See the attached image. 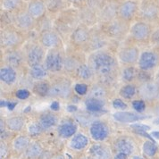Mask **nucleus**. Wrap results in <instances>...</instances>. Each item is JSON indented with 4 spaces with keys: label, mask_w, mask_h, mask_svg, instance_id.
Instances as JSON below:
<instances>
[{
    "label": "nucleus",
    "mask_w": 159,
    "mask_h": 159,
    "mask_svg": "<svg viewBox=\"0 0 159 159\" xmlns=\"http://www.w3.org/2000/svg\"><path fill=\"white\" fill-rule=\"evenodd\" d=\"M119 94L121 95L123 98L130 99L136 95V87L132 84H126L121 88Z\"/></svg>",
    "instance_id": "4c0bfd02"
},
{
    "label": "nucleus",
    "mask_w": 159,
    "mask_h": 159,
    "mask_svg": "<svg viewBox=\"0 0 159 159\" xmlns=\"http://www.w3.org/2000/svg\"><path fill=\"white\" fill-rule=\"evenodd\" d=\"M127 155L124 154V153H121V152H118L116 155L115 158L114 159H127Z\"/></svg>",
    "instance_id": "603ef678"
},
{
    "label": "nucleus",
    "mask_w": 159,
    "mask_h": 159,
    "mask_svg": "<svg viewBox=\"0 0 159 159\" xmlns=\"http://www.w3.org/2000/svg\"><path fill=\"white\" fill-rule=\"evenodd\" d=\"M89 132L91 137L97 141H102L106 139L109 134L107 125L102 122H94L89 127Z\"/></svg>",
    "instance_id": "a211bd4d"
},
{
    "label": "nucleus",
    "mask_w": 159,
    "mask_h": 159,
    "mask_svg": "<svg viewBox=\"0 0 159 159\" xmlns=\"http://www.w3.org/2000/svg\"><path fill=\"white\" fill-rule=\"evenodd\" d=\"M139 48L135 46H128L122 48L119 51L118 58L120 62H122L123 65H135L139 62Z\"/></svg>",
    "instance_id": "2eb2a0df"
},
{
    "label": "nucleus",
    "mask_w": 159,
    "mask_h": 159,
    "mask_svg": "<svg viewBox=\"0 0 159 159\" xmlns=\"http://www.w3.org/2000/svg\"><path fill=\"white\" fill-rule=\"evenodd\" d=\"M130 128L134 130V132H137V131H148V130H150L149 126L145 125V124H140V123L132 124V125H130Z\"/></svg>",
    "instance_id": "49530a36"
},
{
    "label": "nucleus",
    "mask_w": 159,
    "mask_h": 159,
    "mask_svg": "<svg viewBox=\"0 0 159 159\" xmlns=\"http://www.w3.org/2000/svg\"><path fill=\"white\" fill-rule=\"evenodd\" d=\"M88 64L99 80V84L107 86L115 82L117 62L110 53L104 50L92 52L89 57Z\"/></svg>",
    "instance_id": "f257e3e1"
},
{
    "label": "nucleus",
    "mask_w": 159,
    "mask_h": 159,
    "mask_svg": "<svg viewBox=\"0 0 159 159\" xmlns=\"http://www.w3.org/2000/svg\"><path fill=\"white\" fill-rule=\"evenodd\" d=\"M72 95V84L67 79H61L50 85L48 97L66 99Z\"/></svg>",
    "instance_id": "1a4fd4ad"
},
{
    "label": "nucleus",
    "mask_w": 159,
    "mask_h": 159,
    "mask_svg": "<svg viewBox=\"0 0 159 159\" xmlns=\"http://www.w3.org/2000/svg\"><path fill=\"white\" fill-rule=\"evenodd\" d=\"M23 42L22 31L19 30L15 26H7L2 29L0 33L1 48L6 51L15 49Z\"/></svg>",
    "instance_id": "f03ea898"
},
{
    "label": "nucleus",
    "mask_w": 159,
    "mask_h": 159,
    "mask_svg": "<svg viewBox=\"0 0 159 159\" xmlns=\"http://www.w3.org/2000/svg\"><path fill=\"white\" fill-rule=\"evenodd\" d=\"M42 153V148L38 142H33L29 145L25 150V157L29 159H35L39 157Z\"/></svg>",
    "instance_id": "72a5a7b5"
},
{
    "label": "nucleus",
    "mask_w": 159,
    "mask_h": 159,
    "mask_svg": "<svg viewBox=\"0 0 159 159\" xmlns=\"http://www.w3.org/2000/svg\"><path fill=\"white\" fill-rule=\"evenodd\" d=\"M150 41L153 44H155L157 46H159V28L152 32Z\"/></svg>",
    "instance_id": "09e8293b"
},
{
    "label": "nucleus",
    "mask_w": 159,
    "mask_h": 159,
    "mask_svg": "<svg viewBox=\"0 0 159 159\" xmlns=\"http://www.w3.org/2000/svg\"><path fill=\"white\" fill-rule=\"evenodd\" d=\"M5 122H3V120L1 119V133H3V131H5Z\"/></svg>",
    "instance_id": "4d7b16f0"
},
{
    "label": "nucleus",
    "mask_w": 159,
    "mask_h": 159,
    "mask_svg": "<svg viewBox=\"0 0 159 159\" xmlns=\"http://www.w3.org/2000/svg\"><path fill=\"white\" fill-rule=\"evenodd\" d=\"M46 57L45 48L39 43L29 45L25 52V59L30 67L37 65H41Z\"/></svg>",
    "instance_id": "6e6552de"
},
{
    "label": "nucleus",
    "mask_w": 159,
    "mask_h": 159,
    "mask_svg": "<svg viewBox=\"0 0 159 159\" xmlns=\"http://www.w3.org/2000/svg\"><path fill=\"white\" fill-rule=\"evenodd\" d=\"M89 98L106 101L107 98V89H106L105 86H103L101 84H95V85H93L92 87L89 89Z\"/></svg>",
    "instance_id": "c85d7f7f"
},
{
    "label": "nucleus",
    "mask_w": 159,
    "mask_h": 159,
    "mask_svg": "<svg viewBox=\"0 0 159 159\" xmlns=\"http://www.w3.org/2000/svg\"><path fill=\"white\" fill-rule=\"evenodd\" d=\"M139 4L135 0H124L118 5L117 18L130 23L139 14Z\"/></svg>",
    "instance_id": "7ed1b4c3"
},
{
    "label": "nucleus",
    "mask_w": 159,
    "mask_h": 159,
    "mask_svg": "<svg viewBox=\"0 0 159 159\" xmlns=\"http://www.w3.org/2000/svg\"><path fill=\"white\" fill-rule=\"evenodd\" d=\"M67 111L70 112V113H74V112L77 111V107H75V106H73V105H69V106L67 107Z\"/></svg>",
    "instance_id": "864d4df0"
},
{
    "label": "nucleus",
    "mask_w": 159,
    "mask_h": 159,
    "mask_svg": "<svg viewBox=\"0 0 159 159\" xmlns=\"http://www.w3.org/2000/svg\"><path fill=\"white\" fill-rule=\"evenodd\" d=\"M57 123V116L52 113H45L43 115H41L38 120V123L42 130L50 129L52 127L56 126Z\"/></svg>",
    "instance_id": "393cba45"
},
{
    "label": "nucleus",
    "mask_w": 159,
    "mask_h": 159,
    "mask_svg": "<svg viewBox=\"0 0 159 159\" xmlns=\"http://www.w3.org/2000/svg\"><path fill=\"white\" fill-rule=\"evenodd\" d=\"M157 78H158V81H159V73H158V77H157Z\"/></svg>",
    "instance_id": "0e129e2a"
},
{
    "label": "nucleus",
    "mask_w": 159,
    "mask_h": 159,
    "mask_svg": "<svg viewBox=\"0 0 159 159\" xmlns=\"http://www.w3.org/2000/svg\"><path fill=\"white\" fill-rule=\"evenodd\" d=\"M118 5L115 2H109L107 5H106L104 7L100 10L99 14V18L102 21L108 23L111 21L115 20L117 18V8Z\"/></svg>",
    "instance_id": "aec40b11"
},
{
    "label": "nucleus",
    "mask_w": 159,
    "mask_h": 159,
    "mask_svg": "<svg viewBox=\"0 0 159 159\" xmlns=\"http://www.w3.org/2000/svg\"><path fill=\"white\" fill-rule=\"evenodd\" d=\"M88 144H89L88 138L81 133L73 136L70 141V147L74 150H82L87 147Z\"/></svg>",
    "instance_id": "c756f323"
},
{
    "label": "nucleus",
    "mask_w": 159,
    "mask_h": 159,
    "mask_svg": "<svg viewBox=\"0 0 159 159\" xmlns=\"http://www.w3.org/2000/svg\"><path fill=\"white\" fill-rule=\"evenodd\" d=\"M104 106H105V101L99 100V99H96V98H88L86 101H85L86 109L89 113L100 112L104 108Z\"/></svg>",
    "instance_id": "7c9ffc66"
},
{
    "label": "nucleus",
    "mask_w": 159,
    "mask_h": 159,
    "mask_svg": "<svg viewBox=\"0 0 159 159\" xmlns=\"http://www.w3.org/2000/svg\"><path fill=\"white\" fill-rule=\"evenodd\" d=\"M130 23L116 18L115 20L107 23L105 33L107 36L115 39H122L130 32Z\"/></svg>",
    "instance_id": "20e7f679"
},
{
    "label": "nucleus",
    "mask_w": 159,
    "mask_h": 159,
    "mask_svg": "<svg viewBox=\"0 0 159 159\" xmlns=\"http://www.w3.org/2000/svg\"><path fill=\"white\" fill-rule=\"evenodd\" d=\"M52 159H65V158H64V157H63V156H61V155H58V156H56L55 157H53Z\"/></svg>",
    "instance_id": "13d9d810"
},
{
    "label": "nucleus",
    "mask_w": 159,
    "mask_h": 159,
    "mask_svg": "<svg viewBox=\"0 0 159 159\" xmlns=\"http://www.w3.org/2000/svg\"><path fill=\"white\" fill-rule=\"evenodd\" d=\"M159 63L158 55L153 50L143 51L139 59V67L141 71L149 72L154 70Z\"/></svg>",
    "instance_id": "f8f14e48"
},
{
    "label": "nucleus",
    "mask_w": 159,
    "mask_h": 159,
    "mask_svg": "<svg viewBox=\"0 0 159 159\" xmlns=\"http://www.w3.org/2000/svg\"><path fill=\"white\" fill-rule=\"evenodd\" d=\"M3 59H4V62L6 63V65L11 66L13 68H16L22 65L25 59V56L21 51L13 49V50L6 51Z\"/></svg>",
    "instance_id": "f3484780"
},
{
    "label": "nucleus",
    "mask_w": 159,
    "mask_h": 159,
    "mask_svg": "<svg viewBox=\"0 0 159 159\" xmlns=\"http://www.w3.org/2000/svg\"><path fill=\"white\" fill-rule=\"evenodd\" d=\"M143 152L148 157H154L157 152V147L152 140H148L143 144Z\"/></svg>",
    "instance_id": "58836bf2"
},
{
    "label": "nucleus",
    "mask_w": 159,
    "mask_h": 159,
    "mask_svg": "<svg viewBox=\"0 0 159 159\" xmlns=\"http://www.w3.org/2000/svg\"><path fill=\"white\" fill-rule=\"evenodd\" d=\"M32 89H33V92L37 96L47 97V96H48V93H49L50 85H49V83H48L44 80H39L33 85Z\"/></svg>",
    "instance_id": "473e14b6"
},
{
    "label": "nucleus",
    "mask_w": 159,
    "mask_h": 159,
    "mask_svg": "<svg viewBox=\"0 0 159 159\" xmlns=\"http://www.w3.org/2000/svg\"><path fill=\"white\" fill-rule=\"evenodd\" d=\"M152 32L150 23L144 21L134 22L130 29V36L138 42H147L148 40H150Z\"/></svg>",
    "instance_id": "423d86ee"
},
{
    "label": "nucleus",
    "mask_w": 159,
    "mask_h": 159,
    "mask_svg": "<svg viewBox=\"0 0 159 159\" xmlns=\"http://www.w3.org/2000/svg\"><path fill=\"white\" fill-rule=\"evenodd\" d=\"M29 73L32 79L37 80L38 81L44 80L48 76V71L42 64L30 67Z\"/></svg>",
    "instance_id": "cd10ccee"
},
{
    "label": "nucleus",
    "mask_w": 159,
    "mask_h": 159,
    "mask_svg": "<svg viewBox=\"0 0 159 159\" xmlns=\"http://www.w3.org/2000/svg\"><path fill=\"white\" fill-rule=\"evenodd\" d=\"M75 75L80 80H90L95 76V72L89 64H80L75 70Z\"/></svg>",
    "instance_id": "a878e982"
},
{
    "label": "nucleus",
    "mask_w": 159,
    "mask_h": 159,
    "mask_svg": "<svg viewBox=\"0 0 159 159\" xmlns=\"http://www.w3.org/2000/svg\"><path fill=\"white\" fill-rule=\"evenodd\" d=\"M139 15L141 21L148 23L155 22L159 18L158 5L153 0H144L139 5Z\"/></svg>",
    "instance_id": "0eeeda50"
},
{
    "label": "nucleus",
    "mask_w": 159,
    "mask_h": 159,
    "mask_svg": "<svg viewBox=\"0 0 159 159\" xmlns=\"http://www.w3.org/2000/svg\"><path fill=\"white\" fill-rule=\"evenodd\" d=\"M0 80L7 85L14 84L17 80V72L15 68L8 65L2 66L0 69Z\"/></svg>",
    "instance_id": "b1692460"
},
{
    "label": "nucleus",
    "mask_w": 159,
    "mask_h": 159,
    "mask_svg": "<svg viewBox=\"0 0 159 159\" xmlns=\"http://www.w3.org/2000/svg\"><path fill=\"white\" fill-rule=\"evenodd\" d=\"M37 21L27 10H20L14 16V25L21 31H30L36 26Z\"/></svg>",
    "instance_id": "9d476101"
},
{
    "label": "nucleus",
    "mask_w": 159,
    "mask_h": 159,
    "mask_svg": "<svg viewBox=\"0 0 159 159\" xmlns=\"http://www.w3.org/2000/svg\"><path fill=\"white\" fill-rule=\"evenodd\" d=\"M16 105H17V103H16V102H14V101L7 102V107L8 108H9V110H10V111H12L13 109L15 108Z\"/></svg>",
    "instance_id": "5fc2aeb1"
},
{
    "label": "nucleus",
    "mask_w": 159,
    "mask_h": 159,
    "mask_svg": "<svg viewBox=\"0 0 159 159\" xmlns=\"http://www.w3.org/2000/svg\"><path fill=\"white\" fill-rule=\"evenodd\" d=\"M80 159H90V158H86V157H83V158H80Z\"/></svg>",
    "instance_id": "e2e57ef3"
},
{
    "label": "nucleus",
    "mask_w": 159,
    "mask_h": 159,
    "mask_svg": "<svg viewBox=\"0 0 159 159\" xmlns=\"http://www.w3.org/2000/svg\"><path fill=\"white\" fill-rule=\"evenodd\" d=\"M107 39L108 37L107 36L106 33L95 32L93 34H91L89 41L88 43V47L93 52L102 50L107 45V41H108Z\"/></svg>",
    "instance_id": "6ab92c4d"
},
{
    "label": "nucleus",
    "mask_w": 159,
    "mask_h": 159,
    "mask_svg": "<svg viewBox=\"0 0 159 159\" xmlns=\"http://www.w3.org/2000/svg\"><path fill=\"white\" fill-rule=\"evenodd\" d=\"M24 119L21 116L10 117L6 121V124L9 130L13 131H20L24 126Z\"/></svg>",
    "instance_id": "2f4dec72"
},
{
    "label": "nucleus",
    "mask_w": 159,
    "mask_h": 159,
    "mask_svg": "<svg viewBox=\"0 0 159 159\" xmlns=\"http://www.w3.org/2000/svg\"><path fill=\"white\" fill-rule=\"evenodd\" d=\"M113 107L116 109H126L127 108V105L125 104V102H123L120 98H116L113 101Z\"/></svg>",
    "instance_id": "de8ad7c7"
},
{
    "label": "nucleus",
    "mask_w": 159,
    "mask_h": 159,
    "mask_svg": "<svg viewBox=\"0 0 159 159\" xmlns=\"http://www.w3.org/2000/svg\"><path fill=\"white\" fill-rule=\"evenodd\" d=\"M131 105H132V107L135 109L138 113H142L146 109V103L143 99L134 100V101H132Z\"/></svg>",
    "instance_id": "37998d69"
},
{
    "label": "nucleus",
    "mask_w": 159,
    "mask_h": 159,
    "mask_svg": "<svg viewBox=\"0 0 159 159\" xmlns=\"http://www.w3.org/2000/svg\"><path fill=\"white\" fill-rule=\"evenodd\" d=\"M26 10L36 21H39L45 16L48 8L44 0H31L28 3Z\"/></svg>",
    "instance_id": "dca6fc26"
},
{
    "label": "nucleus",
    "mask_w": 159,
    "mask_h": 159,
    "mask_svg": "<svg viewBox=\"0 0 159 159\" xmlns=\"http://www.w3.org/2000/svg\"><path fill=\"white\" fill-rule=\"evenodd\" d=\"M77 130V125L76 123L72 122H67V123H62L59 125L57 129V132L59 136L64 139H67L73 136Z\"/></svg>",
    "instance_id": "bb28decb"
},
{
    "label": "nucleus",
    "mask_w": 159,
    "mask_h": 159,
    "mask_svg": "<svg viewBox=\"0 0 159 159\" xmlns=\"http://www.w3.org/2000/svg\"><path fill=\"white\" fill-rule=\"evenodd\" d=\"M22 5V0H1V9L5 12H13Z\"/></svg>",
    "instance_id": "c9c22d12"
},
{
    "label": "nucleus",
    "mask_w": 159,
    "mask_h": 159,
    "mask_svg": "<svg viewBox=\"0 0 159 159\" xmlns=\"http://www.w3.org/2000/svg\"><path fill=\"white\" fill-rule=\"evenodd\" d=\"M74 90L79 96H84L89 92V88L85 83H77L74 86Z\"/></svg>",
    "instance_id": "79ce46f5"
},
{
    "label": "nucleus",
    "mask_w": 159,
    "mask_h": 159,
    "mask_svg": "<svg viewBox=\"0 0 159 159\" xmlns=\"http://www.w3.org/2000/svg\"><path fill=\"white\" fill-rule=\"evenodd\" d=\"M66 1L72 2V3H77V2H80V1H81V0H66Z\"/></svg>",
    "instance_id": "bf43d9fd"
},
{
    "label": "nucleus",
    "mask_w": 159,
    "mask_h": 159,
    "mask_svg": "<svg viewBox=\"0 0 159 159\" xmlns=\"http://www.w3.org/2000/svg\"><path fill=\"white\" fill-rule=\"evenodd\" d=\"M47 8L50 11H57L62 7L64 2L63 0H46L45 1Z\"/></svg>",
    "instance_id": "a19ab883"
},
{
    "label": "nucleus",
    "mask_w": 159,
    "mask_h": 159,
    "mask_svg": "<svg viewBox=\"0 0 159 159\" xmlns=\"http://www.w3.org/2000/svg\"><path fill=\"white\" fill-rule=\"evenodd\" d=\"M146 118V116H142L128 111H121V112H116L114 114V119L116 122L119 123H134L138 122L139 120H143Z\"/></svg>",
    "instance_id": "4be33fe9"
},
{
    "label": "nucleus",
    "mask_w": 159,
    "mask_h": 159,
    "mask_svg": "<svg viewBox=\"0 0 159 159\" xmlns=\"http://www.w3.org/2000/svg\"><path fill=\"white\" fill-rule=\"evenodd\" d=\"M111 151L105 145L95 144L89 149L90 159H111Z\"/></svg>",
    "instance_id": "412c9836"
},
{
    "label": "nucleus",
    "mask_w": 159,
    "mask_h": 159,
    "mask_svg": "<svg viewBox=\"0 0 159 159\" xmlns=\"http://www.w3.org/2000/svg\"><path fill=\"white\" fill-rule=\"evenodd\" d=\"M30 145V139L27 136H18L13 142V148L16 152H22L26 150Z\"/></svg>",
    "instance_id": "f704fd0d"
},
{
    "label": "nucleus",
    "mask_w": 159,
    "mask_h": 159,
    "mask_svg": "<svg viewBox=\"0 0 159 159\" xmlns=\"http://www.w3.org/2000/svg\"><path fill=\"white\" fill-rule=\"evenodd\" d=\"M139 97L147 101H153L159 98V84L158 82L148 80L142 83L139 88Z\"/></svg>",
    "instance_id": "ddd939ff"
},
{
    "label": "nucleus",
    "mask_w": 159,
    "mask_h": 159,
    "mask_svg": "<svg viewBox=\"0 0 159 159\" xmlns=\"http://www.w3.org/2000/svg\"><path fill=\"white\" fill-rule=\"evenodd\" d=\"M137 74L138 72H136V69L133 66H127L121 72V77L123 81L130 82L135 78H137Z\"/></svg>",
    "instance_id": "e433bc0d"
},
{
    "label": "nucleus",
    "mask_w": 159,
    "mask_h": 159,
    "mask_svg": "<svg viewBox=\"0 0 159 159\" xmlns=\"http://www.w3.org/2000/svg\"><path fill=\"white\" fill-rule=\"evenodd\" d=\"M50 109L53 110V111H58L60 109V104H59V102H52V104L50 105Z\"/></svg>",
    "instance_id": "3c124183"
},
{
    "label": "nucleus",
    "mask_w": 159,
    "mask_h": 159,
    "mask_svg": "<svg viewBox=\"0 0 159 159\" xmlns=\"http://www.w3.org/2000/svg\"><path fill=\"white\" fill-rule=\"evenodd\" d=\"M7 154V145L3 142H1V146H0V156H1V158L5 157Z\"/></svg>",
    "instance_id": "8fccbe9b"
},
{
    "label": "nucleus",
    "mask_w": 159,
    "mask_h": 159,
    "mask_svg": "<svg viewBox=\"0 0 159 159\" xmlns=\"http://www.w3.org/2000/svg\"><path fill=\"white\" fill-rule=\"evenodd\" d=\"M154 123H155V124H157V125H159V117L158 118H157V119L154 121Z\"/></svg>",
    "instance_id": "052dcab7"
},
{
    "label": "nucleus",
    "mask_w": 159,
    "mask_h": 159,
    "mask_svg": "<svg viewBox=\"0 0 159 159\" xmlns=\"http://www.w3.org/2000/svg\"><path fill=\"white\" fill-rule=\"evenodd\" d=\"M115 148L118 152L124 153L127 156L132 154L135 150L134 142L127 137H122L118 139L115 143Z\"/></svg>",
    "instance_id": "5701e85b"
},
{
    "label": "nucleus",
    "mask_w": 159,
    "mask_h": 159,
    "mask_svg": "<svg viewBox=\"0 0 159 159\" xmlns=\"http://www.w3.org/2000/svg\"><path fill=\"white\" fill-rule=\"evenodd\" d=\"M152 136L154 138H156V139H159V131H154V132H152Z\"/></svg>",
    "instance_id": "6e6d98bb"
},
{
    "label": "nucleus",
    "mask_w": 159,
    "mask_h": 159,
    "mask_svg": "<svg viewBox=\"0 0 159 159\" xmlns=\"http://www.w3.org/2000/svg\"><path fill=\"white\" fill-rule=\"evenodd\" d=\"M133 159H142V158H140V157H134Z\"/></svg>",
    "instance_id": "680f3d73"
},
{
    "label": "nucleus",
    "mask_w": 159,
    "mask_h": 159,
    "mask_svg": "<svg viewBox=\"0 0 159 159\" xmlns=\"http://www.w3.org/2000/svg\"><path fill=\"white\" fill-rule=\"evenodd\" d=\"M39 44L47 49L58 48L61 44V38L57 32L54 30L46 29L42 30L39 37Z\"/></svg>",
    "instance_id": "9b49d317"
},
{
    "label": "nucleus",
    "mask_w": 159,
    "mask_h": 159,
    "mask_svg": "<svg viewBox=\"0 0 159 159\" xmlns=\"http://www.w3.org/2000/svg\"><path fill=\"white\" fill-rule=\"evenodd\" d=\"M91 32L86 24H80L72 31L71 42L74 46H84L88 45Z\"/></svg>",
    "instance_id": "4468645a"
},
{
    "label": "nucleus",
    "mask_w": 159,
    "mask_h": 159,
    "mask_svg": "<svg viewBox=\"0 0 159 159\" xmlns=\"http://www.w3.org/2000/svg\"><path fill=\"white\" fill-rule=\"evenodd\" d=\"M65 59L62 52L58 48L51 49L47 53L43 65L48 72H60L65 66Z\"/></svg>",
    "instance_id": "39448f33"
},
{
    "label": "nucleus",
    "mask_w": 159,
    "mask_h": 159,
    "mask_svg": "<svg viewBox=\"0 0 159 159\" xmlns=\"http://www.w3.org/2000/svg\"><path fill=\"white\" fill-rule=\"evenodd\" d=\"M28 131H29V133L31 135V136H35V135L39 134V133L42 131V129L40 128V126L39 125V123H33L29 125Z\"/></svg>",
    "instance_id": "c03bdc74"
},
{
    "label": "nucleus",
    "mask_w": 159,
    "mask_h": 159,
    "mask_svg": "<svg viewBox=\"0 0 159 159\" xmlns=\"http://www.w3.org/2000/svg\"><path fill=\"white\" fill-rule=\"evenodd\" d=\"M30 96V93L28 89H18L16 92H15V97L18 98V99H21V100H24V99H27Z\"/></svg>",
    "instance_id": "a18cd8bd"
},
{
    "label": "nucleus",
    "mask_w": 159,
    "mask_h": 159,
    "mask_svg": "<svg viewBox=\"0 0 159 159\" xmlns=\"http://www.w3.org/2000/svg\"><path fill=\"white\" fill-rule=\"evenodd\" d=\"M76 120L77 122L80 124H83V125H88V124H92L94 123L93 120H94V117L92 115L90 114H86V113H81L76 116Z\"/></svg>",
    "instance_id": "ea45409f"
}]
</instances>
